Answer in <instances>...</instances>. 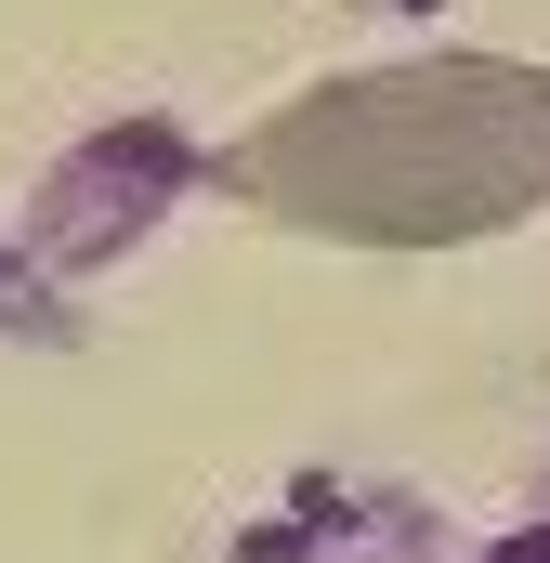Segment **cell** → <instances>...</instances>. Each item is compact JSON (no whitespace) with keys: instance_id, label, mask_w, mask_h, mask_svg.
Here are the masks:
<instances>
[{"instance_id":"obj_4","label":"cell","mask_w":550,"mask_h":563,"mask_svg":"<svg viewBox=\"0 0 550 563\" xmlns=\"http://www.w3.org/2000/svg\"><path fill=\"white\" fill-rule=\"evenodd\" d=\"M381 13H419V0H381Z\"/></svg>"},{"instance_id":"obj_2","label":"cell","mask_w":550,"mask_h":563,"mask_svg":"<svg viewBox=\"0 0 550 563\" xmlns=\"http://www.w3.org/2000/svg\"><path fill=\"white\" fill-rule=\"evenodd\" d=\"M184 170H197V144L170 132V119H106L79 157H53V184L26 197V250H40V263H66V276L119 263L144 223L184 197Z\"/></svg>"},{"instance_id":"obj_3","label":"cell","mask_w":550,"mask_h":563,"mask_svg":"<svg viewBox=\"0 0 550 563\" xmlns=\"http://www.w3.org/2000/svg\"><path fill=\"white\" fill-rule=\"evenodd\" d=\"M0 328H13V341H79V314H66L40 276H13V263H0Z\"/></svg>"},{"instance_id":"obj_1","label":"cell","mask_w":550,"mask_h":563,"mask_svg":"<svg viewBox=\"0 0 550 563\" xmlns=\"http://www.w3.org/2000/svg\"><path fill=\"white\" fill-rule=\"evenodd\" d=\"M223 184L341 250H472L550 210V66L512 53H419L288 92L223 157Z\"/></svg>"}]
</instances>
